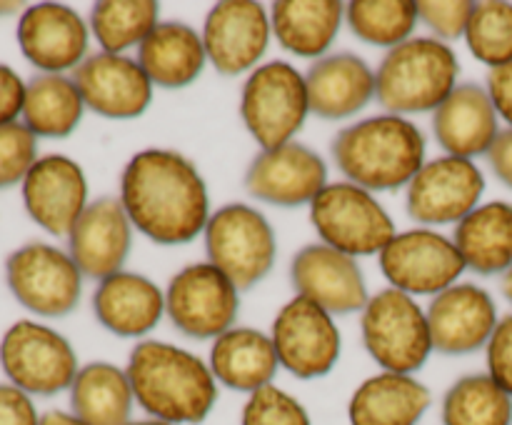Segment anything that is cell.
<instances>
[{"mask_svg": "<svg viewBox=\"0 0 512 425\" xmlns=\"http://www.w3.org/2000/svg\"><path fill=\"white\" fill-rule=\"evenodd\" d=\"M208 365L220 385L248 395L273 385L280 368L273 338L255 328H230L215 338Z\"/></svg>", "mask_w": 512, "mask_h": 425, "instance_id": "27", "label": "cell"}, {"mask_svg": "<svg viewBox=\"0 0 512 425\" xmlns=\"http://www.w3.org/2000/svg\"><path fill=\"white\" fill-rule=\"evenodd\" d=\"M5 283L13 298L40 318L73 313L83 293V273L75 260L48 243L15 248L5 260Z\"/></svg>", "mask_w": 512, "mask_h": 425, "instance_id": "10", "label": "cell"}, {"mask_svg": "<svg viewBox=\"0 0 512 425\" xmlns=\"http://www.w3.org/2000/svg\"><path fill=\"white\" fill-rule=\"evenodd\" d=\"M310 113L305 75L290 63L273 60L248 75L240 95V115L263 150L293 140Z\"/></svg>", "mask_w": 512, "mask_h": 425, "instance_id": "6", "label": "cell"}, {"mask_svg": "<svg viewBox=\"0 0 512 425\" xmlns=\"http://www.w3.org/2000/svg\"><path fill=\"white\" fill-rule=\"evenodd\" d=\"M38 163V138L23 123L0 125V190L23 183Z\"/></svg>", "mask_w": 512, "mask_h": 425, "instance_id": "38", "label": "cell"}, {"mask_svg": "<svg viewBox=\"0 0 512 425\" xmlns=\"http://www.w3.org/2000/svg\"><path fill=\"white\" fill-rule=\"evenodd\" d=\"M290 278L298 295L318 303L330 315L358 313L370 300L358 260L325 243L305 245L293 258Z\"/></svg>", "mask_w": 512, "mask_h": 425, "instance_id": "20", "label": "cell"}, {"mask_svg": "<svg viewBox=\"0 0 512 425\" xmlns=\"http://www.w3.org/2000/svg\"><path fill=\"white\" fill-rule=\"evenodd\" d=\"M203 35L185 23H158L138 48V63L160 88H185L205 68Z\"/></svg>", "mask_w": 512, "mask_h": 425, "instance_id": "28", "label": "cell"}, {"mask_svg": "<svg viewBox=\"0 0 512 425\" xmlns=\"http://www.w3.org/2000/svg\"><path fill=\"white\" fill-rule=\"evenodd\" d=\"M135 403L153 420L198 425L218 403V380L208 363L178 345L143 340L128 358Z\"/></svg>", "mask_w": 512, "mask_h": 425, "instance_id": "2", "label": "cell"}, {"mask_svg": "<svg viewBox=\"0 0 512 425\" xmlns=\"http://www.w3.org/2000/svg\"><path fill=\"white\" fill-rule=\"evenodd\" d=\"M203 235L208 263L223 270L238 290L253 288L273 270L278 253L273 225L250 205H223L210 215Z\"/></svg>", "mask_w": 512, "mask_h": 425, "instance_id": "9", "label": "cell"}, {"mask_svg": "<svg viewBox=\"0 0 512 425\" xmlns=\"http://www.w3.org/2000/svg\"><path fill=\"white\" fill-rule=\"evenodd\" d=\"M488 375L512 395V315L498 320V328L493 330L488 340Z\"/></svg>", "mask_w": 512, "mask_h": 425, "instance_id": "40", "label": "cell"}, {"mask_svg": "<svg viewBox=\"0 0 512 425\" xmlns=\"http://www.w3.org/2000/svg\"><path fill=\"white\" fill-rule=\"evenodd\" d=\"M460 63L438 38H410L388 50L375 73V98L390 115L438 110L458 88Z\"/></svg>", "mask_w": 512, "mask_h": 425, "instance_id": "4", "label": "cell"}, {"mask_svg": "<svg viewBox=\"0 0 512 425\" xmlns=\"http://www.w3.org/2000/svg\"><path fill=\"white\" fill-rule=\"evenodd\" d=\"M503 293H505V298L512 303V268L505 273V278H503Z\"/></svg>", "mask_w": 512, "mask_h": 425, "instance_id": "47", "label": "cell"}, {"mask_svg": "<svg viewBox=\"0 0 512 425\" xmlns=\"http://www.w3.org/2000/svg\"><path fill=\"white\" fill-rule=\"evenodd\" d=\"M85 100L68 75L38 73L25 85V103L20 123L35 138H68L80 125Z\"/></svg>", "mask_w": 512, "mask_h": 425, "instance_id": "32", "label": "cell"}, {"mask_svg": "<svg viewBox=\"0 0 512 425\" xmlns=\"http://www.w3.org/2000/svg\"><path fill=\"white\" fill-rule=\"evenodd\" d=\"M485 178L473 160L443 155L423 165L408 185L410 218L428 225L460 223L480 205Z\"/></svg>", "mask_w": 512, "mask_h": 425, "instance_id": "14", "label": "cell"}, {"mask_svg": "<svg viewBox=\"0 0 512 425\" xmlns=\"http://www.w3.org/2000/svg\"><path fill=\"white\" fill-rule=\"evenodd\" d=\"M453 240L465 268L480 275L508 273L512 268V205L503 200L478 205L460 220Z\"/></svg>", "mask_w": 512, "mask_h": 425, "instance_id": "30", "label": "cell"}, {"mask_svg": "<svg viewBox=\"0 0 512 425\" xmlns=\"http://www.w3.org/2000/svg\"><path fill=\"white\" fill-rule=\"evenodd\" d=\"M270 338L280 368L300 380L328 375L338 365L343 350V338L333 315L303 295H295L280 308Z\"/></svg>", "mask_w": 512, "mask_h": 425, "instance_id": "12", "label": "cell"}, {"mask_svg": "<svg viewBox=\"0 0 512 425\" xmlns=\"http://www.w3.org/2000/svg\"><path fill=\"white\" fill-rule=\"evenodd\" d=\"M238 310V285L208 260L185 265L165 290V313L188 338H220L233 328Z\"/></svg>", "mask_w": 512, "mask_h": 425, "instance_id": "11", "label": "cell"}, {"mask_svg": "<svg viewBox=\"0 0 512 425\" xmlns=\"http://www.w3.org/2000/svg\"><path fill=\"white\" fill-rule=\"evenodd\" d=\"M20 10H25L23 3H5V0H0V18H5V15L20 13Z\"/></svg>", "mask_w": 512, "mask_h": 425, "instance_id": "46", "label": "cell"}, {"mask_svg": "<svg viewBox=\"0 0 512 425\" xmlns=\"http://www.w3.org/2000/svg\"><path fill=\"white\" fill-rule=\"evenodd\" d=\"M240 425H313L305 405L278 385H265L248 395Z\"/></svg>", "mask_w": 512, "mask_h": 425, "instance_id": "37", "label": "cell"}, {"mask_svg": "<svg viewBox=\"0 0 512 425\" xmlns=\"http://www.w3.org/2000/svg\"><path fill=\"white\" fill-rule=\"evenodd\" d=\"M25 80L10 65L0 63V125L18 123L25 103Z\"/></svg>", "mask_w": 512, "mask_h": 425, "instance_id": "42", "label": "cell"}, {"mask_svg": "<svg viewBox=\"0 0 512 425\" xmlns=\"http://www.w3.org/2000/svg\"><path fill=\"white\" fill-rule=\"evenodd\" d=\"M0 425H40L33 398L10 383H0Z\"/></svg>", "mask_w": 512, "mask_h": 425, "instance_id": "41", "label": "cell"}, {"mask_svg": "<svg viewBox=\"0 0 512 425\" xmlns=\"http://www.w3.org/2000/svg\"><path fill=\"white\" fill-rule=\"evenodd\" d=\"M73 80L85 108L110 120L138 118L153 100V83L140 68L138 58L115 53L88 55L73 70Z\"/></svg>", "mask_w": 512, "mask_h": 425, "instance_id": "19", "label": "cell"}, {"mask_svg": "<svg viewBox=\"0 0 512 425\" xmlns=\"http://www.w3.org/2000/svg\"><path fill=\"white\" fill-rule=\"evenodd\" d=\"M488 95L493 100L495 110L503 120H508L512 128V63L493 68L488 75Z\"/></svg>", "mask_w": 512, "mask_h": 425, "instance_id": "43", "label": "cell"}, {"mask_svg": "<svg viewBox=\"0 0 512 425\" xmlns=\"http://www.w3.org/2000/svg\"><path fill=\"white\" fill-rule=\"evenodd\" d=\"M130 425H168V423H163V420L148 418V420H133V423H130Z\"/></svg>", "mask_w": 512, "mask_h": 425, "instance_id": "48", "label": "cell"}, {"mask_svg": "<svg viewBox=\"0 0 512 425\" xmlns=\"http://www.w3.org/2000/svg\"><path fill=\"white\" fill-rule=\"evenodd\" d=\"M118 198L133 228L160 245L190 243L210 220L203 175L178 150L135 153L120 175Z\"/></svg>", "mask_w": 512, "mask_h": 425, "instance_id": "1", "label": "cell"}, {"mask_svg": "<svg viewBox=\"0 0 512 425\" xmlns=\"http://www.w3.org/2000/svg\"><path fill=\"white\" fill-rule=\"evenodd\" d=\"M380 270L390 288L408 295H440L453 288L465 270L455 240L418 228L398 233L380 253Z\"/></svg>", "mask_w": 512, "mask_h": 425, "instance_id": "13", "label": "cell"}, {"mask_svg": "<svg viewBox=\"0 0 512 425\" xmlns=\"http://www.w3.org/2000/svg\"><path fill=\"white\" fill-rule=\"evenodd\" d=\"M23 205L38 228L50 235H70L88 208V180L83 168L65 155H45L23 180Z\"/></svg>", "mask_w": 512, "mask_h": 425, "instance_id": "18", "label": "cell"}, {"mask_svg": "<svg viewBox=\"0 0 512 425\" xmlns=\"http://www.w3.org/2000/svg\"><path fill=\"white\" fill-rule=\"evenodd\" d=\"M443 425H512V395L488 373L463 375L443 398Z\"/></svg>", "mask_w": 512, "mask_h": 425, "instance_id": "33", "label": "cell"}, {"mask_svg": "<svg viewBox=\"0 0 512 425\" xmlns=\"http://www.w3.org/2000/svg\"><path fill=\"white\" fill-rule=\"evenodd\" d=\"M160 5L153 0H103L93 5L90 33L103 53L123 55L128 48L143 45V40L158 28Z\"/></svg>", "mask_w": 512, "mask_h": 425, "instance_id": "34", "label": "cell"}, {"mask_svg": "<svg viewBox=\"0 0 512 425\" xmlns=\"http://www.w3.org/2000/svg\"><path fill=\"white\" fill-rule=\"evenodd\" d=\"M468 48L490 70L512 63V3L488 0L475 3L473 18L465 30Z\"/></svg>", "mask_w": 512, "mask_h": 425, "instance_id": "36", "label": "cell"}, {"mask_svg": "<svg viewBox=\"0 0 512 425\" xmlns=\"http://www.w3.org/2000/svg\"><path fill=\"white\" fill-rule=\"evenodd\" d=\"M0 368L23 393L50 398L70 390L78 375L75 350L58 330L35 320H18L0 338Z\"/></svg>", "mask_w": 512, "mask_h": 425, "instance_id": "8", "label": "cell"}, {"mask_svg": "<svg viewBox=\"0 0 512 425\" xmlns=\"http://www.w3.org/2000/svg\"><path fill=\"white\" fill-rule=\"evenodd\" d=\"M488 160L493 165L495 175L503 180L508 188H512V128L500 130L498 140L488 150Z\"/></svg>", "mask_w": 512, "mask_h": 425, "instance_id": "44", "label": "cell"}, {"mask_svg": "<svg viewBox=\"0 0 512 425\" xmlns=\"http://www.w3.org/2000/svg\"><path fill=\"white\" fill-rule=\"evenodd\" d=\"M40 425H88L78 418V415L68 413V410H48L40 415Z\"/></svg>", "mask_w": 512, "mask_h": 425, "instance_id": "45", "label": "cell"}, {"mask_svg": "<svg viewBox=\"0 0 512 425\" xmlns=\"http://www.w3.org/2000/svg\"><path fill=\"white\" fill-rule=\"evenodd\" d=\"M363 343L385 373L413 375L433 353L428 313L403 290L385 288L363 308Z\"/></svg>", "mask_w": 512, "mask_h": 425, "instance_id": "5", "label": "cell"}, {"mask_svg": "<svg viewBox=\"0 0 512 425\" xmlns=\"http://www.w3.org/2000/svg\"><path fill=\"white\" fill-rule=\"evenodd\" d=\"M133 243V223L118 195L93 200L68 235V253L85 278L120 273Z\"/></svg>", "mask_w": 512, "mask_h": 425, "instance_id": "21", "label": "cell"}, {"mask_svg": "<svg viewBox=\"0 0 512 425\" xmlns=\"http://www.w3.org/2000/svg\"><path fill=\"white\" fill-rule=\"evenodd\" d=\"M345 18L360 40L390 50L413 38L420 20L413 0H353L345 5Z\"/></svg>", "mask_w": 512, "mask_h": 425, "instance_id": "35", "label": "cell"}, {"mask_svg": "<svg viewBox=\"0 0 512 425\" xmlns=\"http://www.w3.org/2000/svg\"><path fill=\"white\" fill-rule=\"evenodd\" d=\"M98 323L120 338L150 333L165 315V293L140 273H120L100 280L93 295Z\"/></svg>", "mask_w": 512, "mask_h": 425, "instance_id": "25", "label": "cell"}, {"mask_svg": "<svg viewBox=\"0 0 512 425\" xmlns=\"http://www.w3.org/2000/svg\"><path fill=\"white\" fill-rule=\"evenodd\" d=\"M433 395L413 375L378 373L355 388L348 403L350 425H418Z\"/></svg>", "mask_w": 512, "mask_h": 425, "instance_id": "26", "label": "cell"}, {"mask_svg": "<svg viewBox=\"0 0 512 425\" xmlns=\"http://www.w3.org/2000/svg\"><path fill=\"white\" fill-rule=\"evenodd\" d=\"M135 395L125 370L113 363H88L70 385V413L88 425H130Z\"/></svg>", "mask_w": 512, "mask_h": 425, "instance_id": "31", "label": "cell"}, {"mask_svg": "<svg viewBox=\"0 0 512 425\" xmlns=\"http://www.w3.org/2000/svg\"><path fill=\"white\" fill-rule=\"evenodd\" d=\"M433 350L443 355H468L488 345L498 328V308L488 290L473 283H455L428 305Z\"/></svg>", "mask_w": 512, "mask_h": 425, "instance_id": "22", "label": "cell"}, {"mask_svg": "<svg viewBox=\"0 0 512 425\" xmlns=\"http://www.w3.org/2000/svg\"><path fill=\"white\" fill-rule=\"evenodd\" d=\"M90 30L73 8L60 3L30 5L20 13L18 45L40 73L63 75L88 58Z\"/></svg>", "mask_w": 512, "mask_h": 425, "instance_id": "15", "label": "cell"}, {"mask_svg": "<svg viewBox=\"0 0 512 425\" xmlns=\"http://www.w3.org/2000/svg\"><path fill=\"white\" fill-rule=\"evenodd\" d=\"M435 140L453 158L473 160L488 155L498 140V110L490 100L488 88L475 83L458 85L433 115Z\"/></svg>", "mask_w": 512, "mask_h": 425, "instance_id": "23", "label": "cell"}, {"mask_svg": "<svg viewBox=\"0 0 512 425\" xmlns=\"http://www.w3.org/2000/svg\"><path fill=\"white\" fill-rule=\"evenodd\" d=\"M345 5L338 0H280L273 5L270 25L285 50L300 58H323L338 38Z\"/></svg>", "mask_w": 512, "mask_h": 425, "instance_id": "29", "label": "cell"}, {"mask_svg": "<svg viewBox=\"0 0 512 425\" xmlns=\"http://www.w3.org/2000/svg\"><path fill=\"white\" fill-rule=\"evenodd\" d=\"M270 15L253 0H225L208 13L203 25V45L208 60L223 75L253 70L268 50Z\"/></svg>", "mask_w": 512, "mask_h": 425, "instance_id": "16", "label": "cell"}, {"mask_svg": "<svg viewBox=\"0 0 512 425\" xmlns=\"http://www.w3.org/2000/svg\"><path fill=\"white\" fill-rule=\"evenodd\" d=\"M310 223L320 240L345 255L383 253L395 238V223L370 190L355 183L325 185L310 203Z\"/></svg>", "mask_w": 512, "mask_h": 425, "instance_id": "7", "label": "cell"}, {"mask_svg": "<svg viewBox=\"0 0 512 425\" xmlns=\"http://www.w3.org/2000/svg\"><path fill=\"white\" fill-rule=\"evenodd\" d=\"M328 185V168L315 150L300 143H285L263 150L245 173V188L263 203L295 208L313 203Z\"/></svg>", "mask_w": 512, "mask_h": 425, "instance_id": "17", "label": "cell"}, {"mask_svg": "<svg viewBox=\"0 0 512 425\" xmlns=\"http://www.w3.org/2000/svg\"><path fill=\"white\" fill-rule=\"evenodd\" d=\"M333 158L348 183L365 190H398L425 165V135L403 115H373L340 130Z\"/></svg>", "mask_w": 512, "mask_h": 425, "instance_id": "3", "label": "cell"}, {"mask_svg": "<svg viewBox=\"0 0 512 425\" xmlns=\"http://www.w3.org/2000/svg\"><path fill=\"white\" fill-rule=\"evenodd\" d=\"M310 113L343 120L360 113L375 98V73L353 53L323 55L305 75Z\"/></svg>", "mask_w": 512, "mask_h": 425, "instance_id": "24", "label": "cell"}, {"mask_svg": "<svg viewBox=\"0 0 512 425\" xmlns=\"http://www.w3.org/2000/svg\"><path fill=\"white\" fill-rule=\"evenodd\" d=\"M475 3L470 0H420L418 18L438 35V40H453L465 35Z\"/></svg>", "mask_w": 512, "mask_h": 425, "instance_id": "39", "label": "cell"}]
</instances>
